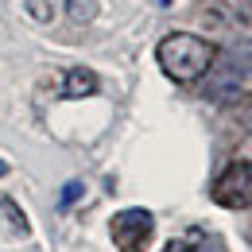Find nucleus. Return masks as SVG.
<instances>
[{"label":"nucleus","mask_w":252,"mask_h":252,"mask_svg":"<svg viewBox=\"0 0 252 252\" xmlns=\"http://www.w3.org/2000/svg\"><path fill=\"white\" fill-rule=\"evenodd\" d=\"M90 94H97V74L86 66H74L66 74V97H90Z\"/></svg>","instance_id":"nucleus-5"},{"label":"nucleus","mask_w":252,"mask_h":252,"mask_svg":"<svg viewBox=\"0 0 252 252\" xmlns=\"http://www.w3.org/2000/svg\"><path fill=\"white\" fill-rule=\"evenodd\" d=\"M28 12H32L39 24H47V20H55V4L51 0H28Z\"/></svg>","instance_id":"nucleus-9"},{"label":"nucleus","mask_w":252,"mask_h":252,"mask_svg":"<svg viewBox=\"0 0 252 252\" xmlns=\"http://www.w3.org/2000/svg\"><path fill=\"white\" fill-rule=\"evenodd\" d=\"M156 59H159L163 74L171 82H183L187 86V82H198V78L210 74V66L218 59V47L210 39H202V35L175 32V35H167V39H159Z\"/></svg>","instance_id":"nucleus-1"},{"label":"nucleus","mask_w":252,"mask_h":252,"mask_svg":"<svg viewBox=\"0 0 252 252\" xmlns=\"http://www.w3.org/2000/svg\"><path fill=\"white\" fill-rule=\"evenodd\" d=\"M163 252H194V249H190V245H179V241H171V245H167Z\"/></svg>","instance_id":"nucleus-12"},{"label":"nucleus","mask_w":252,"mask_h":252,"mask_svg":"<svg viewBox=\"0 0 252 252\" xmlns=\"http://www.w3.org/2000/svg\"><path fill=\"white\" fill-rule=\"evenodd\" d=\"M241 86H245V78L237 74V66L229 63V59H214L210 66V82H206V97H214V101H229V97L241 94Z\"/></svg>","instance_id":"nucleus-4"},{"label":"nucleus","mask_w":252,"mask_h":252,"mask_svg":"<svg viewBox=\"0 0 252 252\" xmlns=\"http://www.w3.org/2000/svg\"><path fill=\"white\" fill-rule=\"evenodd\" d=\"M109 233H113V245L121 252H144L152 233H156V221L148 210H121L109 225Z\"/></svg>","instance_id":"nucleus-2"},{"label":"nucleus","mask_w":252,"mask_h":252,"mask_svg":"<svg viewBox=\"0 0 252 252\" xmlns=\"http://www.w3.org/2000/svg\"><path fill=\"white\" fill-rule=\"evenodd\" d=\"M252 198V167L249 163H229L214 183V202L225 210H245Z\"/></svg>","instance_id":"nucleus-3"},{"label":"nucleus","mask_w":252,"mask_h":252,"mask_svg":"<svg viewBox=\"0 0 252 252\" xmlns=\"http://www.w3.org/2000/svg\"><path fill=\"white\" fill-rule=\"evenodd\" d=\"M4 175H8V163H4V159H0V179H4Z\"/></svg>","instance_id":"nucleus-13"},{"label":"nucleus","mask_w":252,"mask_h":252,"mask_svg":"<svg viewBox=\"0 0 252 252\" xmlns=\"http://www.w3.org/2000/svg\"><path fill=\"white\" fill-rule=\"evenodd\" d=\"M225 59L237 66V74L249 82V78H252V39H241V43H233V47L225 51Z\"/></svg>","instance_id":"nucleus-6"},{"label":"nucleus","mask_w":252,"mask_h":252,"mask_svg":"<svg viewBox=\"0 0 252 252\" xmlns=\"http://www.w3.org/2000/svg\"><path fill=\"white\" fill-rule=\"evenodd\" d=\"M159 4H171V0H159Z\"/></svg>","instance_id":"nucleus-14"},{"label":"nucleus","mask_w":252,"mask_h":252,"mask_svg":"<svg viewBox=\"0 0 252 252\" xmlns=\"http://www.w3.org/2000/svg\"><path fill=\"white\" fill-rule=\"evenodd\" d=\"M225 4H229L241 20H252V0H225Z\"/></svg>","instance_id":"nucleus-10"},{"label":"nucleus","mask_w":252,"mask_h":252,"mask_svg":"<svg viewBox=\"0 0 252 252\" xmlns=\"http://www.w3.org/2000/svg\"><path fill=\"white\" fill-rule=\"evenodd\" d=\"M82 198V183H66V190H63V202H78Z\"/></svg>","instance_id":"nucleus-11"},{"label":"nucleus","mask_w":252,"mask_h":252,"mask_svg":"<svg viewBox=\"0 0 252 252\" xmlns=\"http://www.w3.org/2000/svg\"><path fill=\"white\" fill-rule=\"evenodd\" d=\"M0 214H4V225H8V229H12L16 237H24V233H28V221H24L20 206H16L12 198H4V202H0Z\"/></svg>","instance_id":"nucleus-7"},{"label":"nucleus","mask_w":252,"mask_h":252,"mask_svg":"<svg viewBox=\"0 0 252 252\" xmlns=\"http://www.w3.org/2000/svg\"><path fill=\"white\" fill-rule=\"evenodd\" d=\"M66 12L74 24H90L97 16V0H66Z\"/></svg>","instance_id":"nucleus-8"}]
</instances>
